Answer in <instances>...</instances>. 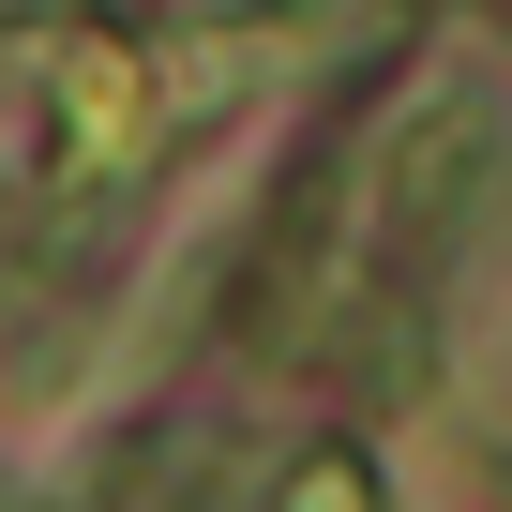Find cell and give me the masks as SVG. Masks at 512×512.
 Instances as JSON below:
<instances>
[{
  "mask_svg": "<svg viewBox=\"0 0 512 512\" xmlns=\"http://www.w3.org/2000/svg\"><path fill=\"white\" fill-rule=\"evenodd\" d=\"M272 512H392V497H377V467H362V452H302V467L272 482Z\"/></svg>",
  "mask_w": 512,
  "mask_h": 512,
  "instance_id": "1",
  "label": "cell"
}]
</instances>
